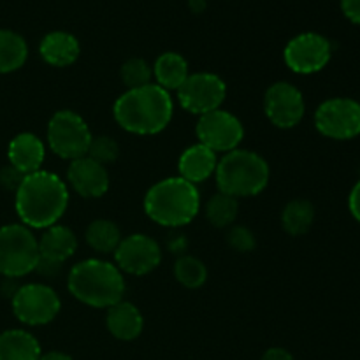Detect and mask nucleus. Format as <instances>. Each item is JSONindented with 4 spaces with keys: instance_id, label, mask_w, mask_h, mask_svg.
<instances>
[{
    "instance_id": "aec40b11",
    "label": "nucleus",
    "mask_w": 360,
    "mask_h": 360,
    "mask_svg": "<svg viewBox=\"0 0 360 360\" xmlns=\"http://www.w3.org/2000/svg\"><path fill=\"white\" fill-rule=\"evenodd\" d=\"M77 238L65 225H51L46 229L39 239V253L41 257L63 264L76 253Z\"/></svg>"
},
{
    "instance_id": "c9c22d12",
    "label": "nucleus",
    "mask_w": 360,
    "mask_h": 360,
    "mask_svg": "<svg viewBox=\"0 0 360 360\" xmlns=\"http://www.w3.org/2000/svg\"><path fill=\"white\" fill-rule=\"evenodd\" d=\"M39 360H74L70 355L63 354V352H48V354L41 355Z\"/></svg>"
},
{
    "instance_id": "1a4fd4ad",
    "label": "nucleus",
    "mask_w": 360,
    "mask_h": 360,
    "mask_svg": "<svg viewBox=\"0 0 360 360\" xmlns=\"http://www.w3.org/2000/svg\"><path fill=\"white\" fill-rule=\"evenodd\" d=\"M315 125L329 139H354L360 134V102L347 97L322 102L315 112Z\"/></svg>"
},
{
    "instance_id": "a211bd4d",
    "label": "nucleus",
    "mask_w": 360,
    "mask_h": 360,
    "mask_svg": "<svg viewBox=\"0 0 360 360\" xmlns=\"http://www.w3.org/2000/svg\"><path fill=\"white\" fill-rule=\"evenodd\" d=\"M108 330L120 341H134L144 329V319L139 308L129 301H120L108 308L105 315Z\"/></svg>"
},
{
    "instance_id": "9b49d317",
    "label": "nucleus",
    "mask_w": 360,
    "mask_h": 360,
    "mask_svg": "<svg viewBox=\"0 0 360 360\" xmlns=\"http://www.w3.org/2000/svg\"><path fill=\"white\" fill-rule=\"evenodd\" d=\"M195 134L199 143L213 150L214 153H229L238 150L245 137V129L239 118L220 108L199 116Z\"/></svg>"
},
{
    "instance_id": "7ed1b4c3",
    "label": "nucleus",
    "mask_w": 360,
    "mask_h": 360,
    "mask_svg": "<svg viewBox=\"0 0 360 360\" xmlns=\"http://www.w3.org/2000/svg\"><path fill=\"white\" fill-rule=\"evenodd\" d=\"M67 288L74 299L90 308H111L123 301L125 280L115 264L88 259L70 269Z\"/></svg>"
},
{
    "instance_id": "f704fd0d",
    "label": "nucleus",
    "mask_w": 360,
    "mask_h": 360,
    "mask_svg": "<svg viewBox=\"0 0 360 360\" xmlns=\"http://www.w3.org/2000/svg\"><path fill=\"white\" fill-rule=\"evenodd\" d=\"M260 360H295V359L294 355H292L290 352L285 350V348H269Z\"/></svg>"
},
{
    "instance_id": "6ab92c4d",
    "label": "nucleus",
    "mask_w": 360,
    "mask_h": 360,
    "mask_svg": "<svg viewBox=\"0 0 360 360\" xmlns=\"http://www.w3.org/2000/svg\"><path fill=\"white\" fill-rule=\"evenodd\" d=\"M39 53L48 65L69 67L77 60L81 48L77 39L69 32H51L41 41Z\"/></svg>"
},
{
    "instance_id": "39448f33",
    "label": "nucleus",
    "mask_w": 360,
    "mask_h": 360,
    "mask_svg": "<svg viewBox=\"0 0 360 360\" xmlns=\"http://www.w3.org/2000/svg\"><path fill=\"white\" fill-rule=\"evenodd\" d=\"M269 165L255 151L232 150L218 160L214 178L221 193L236 197L259 195L269 183Z\"/></svg>"
},
{
    "instance_id": "e433bc0d",
    "label": "nucleus",
    "mask_w": 360,
    "mask_h": 360,
    "mask_svg": "<svg viewBox=\"0 0 360 360\" xmlns=\"http://www.w3.org/2000/svg\"><path fill=\"white\" fill-rule=\"evenodd\" d=\"M190 7H192V11H195V13H200V11L206 7V0H190Z\"/></svg>"
},
{
    "instance_id": "2eb2a0df",
    "label": "nucleus",
    "mask_w": 360,
    "mask_h": 360,
    "mask_svg": "<svg viewBox=\"0 0 360 360\" xmlns=\"http://www.w3.org/2000/svg\"><path fill=\"white\" fill-rule=\"evenodd\" d=\"M67 179L74 192L84 199H98L109 190V172L105 165L91 160L90 157H81L70 162L67 169Z\"/></svg>"
},
{
    "instance_id": "4be33fe9",
    "label": "nucleus",
    "mask_w": 360,
    "mask_h": 360,
    "mask_svg": "<svg viewBox=\"0 0 360 360\" xmlns=\"http://www.w3.org/2000/svg\"><path fill=\"white\" fill-rule=\"evenodd\" d=\"M153 76L157 79V83L164 90H176L181 86L186 81V77L190 76L188 72V63L183 58L179 53L167 51L162 53L157 58L153 65Z\"/></svg>"
},
{
    "instance_id": "393cba45",
    "label": "nucleus",
    "mask_w": 360,
    "mask_h": 360,
    "mask_svg": "<svg viewBox=\"0 0 360 360\" xmlns=\"http://www.w3.org/2000/svg\"><path fill=\"white\" fill-rule=\"evenodd\" d=\"M84 239H86L88 246L95 252L115 253L120 241H122V232L115 221L101 218V220H94L88 225Z\"/></svg>"
},
{
    "instance_id": "dca6fc26",
    "label": "nucleus",
    "mask_w": 360,
    "mask_h": 360,
    "mask_svg": "<svg viewBox=\"0 0 360 360\" xmlns=\"http://www.w3.org/2000/svg\"><path fill=\"white\" fill-rule=\"evenodd\" d=\"M44 143L32 132L18 134L11 139L9 146H7L9 165H13L14 169H18L25 176L41 171L42 164H44Z\"/></svg>"
},
{
    "instance_id": "c85d7f7f",
    "label": "nucleus",
    "mask_w": 360,
    "mask_h": 360,
    "mask_svg": "<svg viewBox=\"0 0 360 360\" xmlns=\"http://www.w3.org/2000/svg\"><path fill=\"white\" fill-rule=\"evenodd\" d=\"M120 146L112 137L109 136H97L91 137V143L88 146L86 157H90L91 160L98 162V164H112V162L118 158Z\"/></svg>"
},
{
    "instance_id": "cd10ccee",
    "label": "nucleus",
    "mask_w": 360,
    "mask_h": 360,
    "mask_svg": "<svg viewBox=\"0 0 360 360\" xmlns=\"http://www.w3.org/2000/svg\"><path fill=\"white\" fill-rule=\"evenodd\" d=\"M123 84L129 90H136V88H143L146 84H151V77H153V69L148 65L146 60L143 58H130L127 60L120 70Z\"/></svg>"
},
{
    "instance_id": "bb28decb",
    "label": "nucleus",
    "mask_w": 360,
    "mask_h": 360,
    "mask_svg": "<svg viewBox=\"0 0 360 360\" xmlns=\"http://www.w3.org/2000/svg\"><path fill=\"white\" fill-rule=\"evenodd\" d=\"M174 276L183 287L199 288L207 281V267L197 257L185 255L176 260Z\"/></svg>"
},
{
    "instance_id": "72a5a7b5",
    "label": "nucleus",
    "mask_w": 360,
    "mask_h": 360,
    "mask_svg": "<svg viewBox=\"0 0 360 360\" xmlns=\"http://www.w3.org/2000/svg\"><path fill=\"white\" fill-rule=\"evenodd\" d=\"M348 207H350L352 217L360 224V179L355 183L354 188H352L350 197H348Z\"/></svg>"
},
{
    "instance_id": "f03ea898",
    "label": "nucleus",
    "mask_w": 360,
    "mask_h": 360,
    "mask_svg": "<svg viewBox=\"0 0 360 360\" xmlns=\"http://www.w3.org/2000/svg\"><path fill=\"white\" fill-rule=\"evenodd\" d=\"M174 104L167 90L158 84H146L120 95L112 108L116 123L137 136L160 134L171 123Z\"/></svg>"
},
{
    "instance_id": "4468645a",
    "label": "nucleus",
    "mask_w": 360,
    "mask_h": 360,
    "mask_svg": "<svg viewBox=\"0 0 360 360\" xmlns=\"http://www.w3.org/2000/svg\"><path fill=\"white\" fill-rule=\"evenodd\" d=\"M264 109L269 122L278 129H294L304 118V97L292 83L278 81L267 88Z\"/></svg>"
},
{
    "instance_id": "6e6552de",
    "label": "nucleus",
    "mask_w": 360,
    "mask_h": 360,
    "mask_svg": "<svg viewBox=\"0 0 360 360\" xmlns=\"http://www.w3.org/2000/svg\"><path fill=\"white\" fill-rule=\"evenodd\" d=\"M13 313L21 323L32 327L46 326L53 322L62 308L58 294L44 283L20 285L11 297Z\"/></svg>"
},
{
    "instance_id": "0eeeda50",
    "label": "nucleus",
    "mask_w": 360,
    "mask_h": 360,
    "mask_svg": "<svg viewBox=\"0 0 360 360\" xmlns=\"http://www.w3.org/2000/svg\"><path fill=\"white\" fill-rule=\"evenodd\" d=\"M91 132L88 123L77 112L62 109L55 112L48 123V144L53 153L65 160L86 157L91 143Z\"/></svg>"
},
{
    "instance_id": "7c9ffc66",
    "label": "nucleus",
    "mask_w": 360,
    "mask_h": 360,
    "mask_svg": "<svg viewBox=\"0 0 360 360\" xmlns=\"http://www.w3.org/2000/svg\"><path fill=\"white\" fill-rule=\"evenodd\" d=\"M25 174H21L18 169H14L13 165H6V167L0 169V186L7 192H18V188L23 183Z\"/></svg>"
},
{
    "instance_id": "b1692460",
    "label": "nucleus",
    "mask_w": 360,
    "mask_h": 360,
    "mask_svg": "<svg viewBox=\"0 0 360 360\" xmlns=\"http://www.w3.org/2000/svg\"><path fill=\"white\" fill-rule=\"evenodd\" d=\"M315 221V207L309 200L295 199L285 206L281 213V225L290 236H302Z\"/></svg>"
},
{
    "instance_id": "423d86ee",
    "label": "nucleus",
    "mask_w": 360,
    "mask_h": 360,
    "mask_svg": "<svg viewBox=\"0 0 360 360\" xmlns=\"http://www.w3.org/2000/svg\"><path fill=\"white\" fill-rule=\"evenodd\" d=\"M39 241L23 224L0 227V274L18 280L34 273L39 262Z\"/></svg>"
},
{
    "instance_id": "a878e982",
    "label": "nucleus",
    "mask_w": 360,
    "mask_h": 360,
    "mask_svg": "<svg viewBox=\"0 0 360 360\" xmlns=\"http://www.w3.org/2000/svg\"><path fill=\"white\" fill-rule=\"evenodd\" d=\"M239 204L236 197L227 195V193H214L206 204V218L210 224L217 229L231 227L238 217Z\"/></svg>"
},
{
    "instance_id": "9d476101",
    "label": "nucleus",
    "mask_w": 360,
    "mask_h": 360,
    "mask_svg": "<svg viewBox=\"0 0 360 360\" xmlns=\"http://www.w3.org/2000/svg\"><path fill=\"white\" fill-rule=\"evenodd\" d=\"M225 97L227 86L224 79L211 72L190 74L185 83L178 88V101L181 108L199 116L220 109Z\"/></svg>"
},
{
    "instance_id": "2f4dec72",
    "label": "nucleus",
    "mask_w": 360,
    "mask_h": 360,
    "mask_svg": "<svg viewBox=\"0 0 360 360\" xmlns=\"http://www.w3.org/2000/svg\"><path fill=\"white\" fill-rule=\"evenodd\" d=\"M62 267H63V264L55 262V260L44 259V257H39V262H37V266H35L34 273L41 274V276H44V278H55L62 273Z\"/></svg>"
},
{
    "instance_id": "473e14b6",
    "label": "nucleus",
    "mask_w": 360,
    "mask_h": 360,
    "mask_svg": "<svg viewBox=\"0 0 360 360\" xmlns=\"http://www.w3.org/2000/svg\"><path fill=\"white\" fill-rule=\"evenodd\" d=\"M341 11L352 23L360 25V0H341Z\"/></svg>"
},
{
    "instance_id": "20e7f679",
    "label": "nucleus",
    "mask_w": 360,
    "mask_h": 360,
    "mask_svg": "<svg viewBox=\"0 0 360 360\" xmlns=\"http://www.w3.org/2000/svg\"><path fill=\"white\" fill-rule=\"evenodd\" d=\"M199 210V190L179 176L155 183L144 197L148 218L162 227H183L197 217Z\"/></svg>"
},
{
    "instance_id": "f257e3e1",
    "label": "nucleus",
    "mask_w": 360,
    "mask_h": 360,
    "mask_svg": "<svg viewBox=\"0 0 360 360\" xmlns=\"http://www.w3.org/2000/svg\"><path fill=\"white\" fill-rule=\"evenodd\" d=\"M16 213L28 229H48L58 224L69 206V190L56 174L37 171L25 176L16 192Z\"/></svg>"
},
{
    "instance_id": "5701e85b",
    "label": "nucleus",
    "mask_w": 360,
    "mask_h": 360,
    "mask_svg": "<svg viewBox=\"0 0 360 360\" xmlns=\"http://www.w3.org/2000/svg\"><path fill=\"white\" fill-rule=\"evenodd\" d=\"M27 58V41L16 32L0 28V74H11L21 69Z\"/></svg>"
},
{
    "instance_id": "ddd939ff",
    "label": "nucleus",
    "mask_w": 360,
    "mask_h": 360,
    "mask_svg": "<svg viewBox=\"0 0 360 360\" xmlns=\"http://www.w3.org/2000/svg\"><path fill=\"white\" fill-rule=\"evenodd\" d=\"M116 267L134 276H144L157 269L162 262V248L146 234L127 236L115 250Z\"/></svg>"
},
{
    "instance_id": "f3484780",
    "label": "nucleus",
    "mask_w": 360,
    "mask_h": 360,
    "mask_svg": "<svg viewBox=\"0 0 360 360\" xmlns=\"http://www.w3.org/2000/svg\"><path fill=\"white\" fill-rule=\"evenodd\" d=\"M218 165V157L213 150H210L204 144H193L186 148L181 153L178 162L179 178L186 179L192 185L206 181L210 176L214 174Z\"/></svg>"
},
{
    "instance_id": "f8f14e48",
    "label": "nucleus",
    "mask_w": 360,
    "mask_h": 360,
    "mask_svg": "<svg viewBox=\"0 0 360 360\" xmlns=\"http://www.w3.org/2000/svg\"><path fill=\"white\" fill-rule=\"evenodd\" d=\"M330 56H333V46H330L329 39L315 34V32L295 35L285 46L283 51V58L288 69L295 74H302V76L320 72L329 63Z\"/></svg>"
},
{
    "instance_id": "c756f323",
    "label": "nucleus",
    "mask_w": 360,
    "mask_h": 360,
    "mask_svg": "<svg viewBox=\"0 0 360 360\" xmlns=\"http://www.w3.org/2000/svg\"><path fill=\"white\" fill-rule=\"evenodd\" d=\"M227 243L236 252L246 253L255 248V236H253L250 229L243 227V225H236V227H231V231H229Z\"/></svg>"
},
{
    "instance_id": "412c9836",
    "label": "nucleus",
    "mask_w": 360,
    "mask_h": 360,
    "mask_svg": "<svg viewBox=\"0 0 360 360\" xmlns=\"http://www.w3.org/2000/svg\"><path fill=\"white\" fill-rule=\"evenodd\" d=\"M41 345L23 329H9L0 334V360H39Z\"/></svg>"
}]
</instances>
